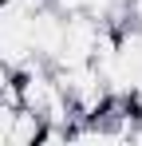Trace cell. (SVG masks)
Returning <instances> with one entry per match:
<instances>
[{
    "mask_svg": "<svg viewBox=\"0 0 142 146\" xmlns=\"http://www.w3.org/2000/svg\"><path fill=\"white\" fill-rule=\"evenodd\" d=\"M55 79L67 95V107L75 119H95L107 103H111V91L103 83V75L95 63H75V67H55Z\"/></svg>",
    "mask_w": 142,
    "mask_h": 146,
    "instance_id": "obj_1",
    "label": "cell"
},
{
    "mask_svg": "<svg viewBox=\"0 0 142 146\" xmlns=\"http://www.w3.org/2000/svg\"><path fill=\"white\" fill-rule=\"evenodd\" d=\"M103 28H107V20H95V16H87V12H71V16H63V36H59L55 55H51V67L91 63Z\"/></svg>",
    "mask_w": 142,
    "mask_h": 146,
    "instance_id": "obj_2",
    "label": "cell"
},
{
    "mask_svg": "<svg viewBox=\"0 0 142 146\" xmlns=\"http://www.w3.org/2000/svg\"><path fill=\"white\" fill-rule=\"evenodd\" d=\"M122 20L142 32V0H126V16H122Z\"/></svg>",
    "mask_w": 142,
    "mask_h": 146,
    "instance_id": "obj_3",
    "label": "cell"
},
{
    "mask_svg": "<svg viewBox=\"0 0 142 146\" xmlns=\"http://www.w3.org/2000/svg\"><path fill=\"white\" fill-rule=\"evenodd\" d=\"M8 91H12V71L0 63V95H8Z\"/></svg>",
    "mask_w": 142,
    "mask_h": 146,
    "instance_id": "obj_4",
    "label": "cell"
}]
</instances>
